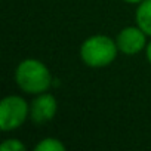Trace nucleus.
Here are the masks:
<instances>
[{
	"label": "nucleus",
	"instance_id": "nucleus-1",
	"mask_svg": "<svg viewBox=\"0 0 151 151\" xmlns=\"http://www.w3.org/2000/svg\"><path fill=\"white\" fill-rule=\"evenodd\" d=\"M15 79L18 86L31 95L46 92L52 85V76L49 68L37 59H24L19 62L15 71Z\"/></svg>",
	"mask_w": 151,
	"mask_h": 151
},
{
	"label": "nucleus",
	"instance_id": "nucleus-2",
	"mask_svg": "<svg viewBox=\"0 0 151 151\" xmlns=\"http://www.w3.org/2000/svg\"><path fill=\"white\" fill-rule=\"evenodd\" d=\"M117 43L102 34L86 39L80 46L82 61L92 68H101L110 65L117 56Z\"/></svg>",
	"mask_w": 151,
	"mask_h": 151
},
{
	"label": "nucleus",
	"instance_id": "nucleus-3",
	"mask_svg": "<svg viewBox=\"0 0 151 151\" xmlns=\"http://www.w3.org/2000/svg\"><path fill=\"white\" fill-rule=\"evenodd\" d=\"M30 116V107L24 98L11 95L0 102V129L11 132L18 129Z\"/></svg>",
	"mask_w": 151,
	"mask_h": 151
},
{
	"label": "nucleus",
	"instance_id": "nucleus-4",
	"mask_svg": "<svg viewBox=\"0 0 151 151\" xmlns=\"http://www.w3.org/2000/svg\"><path fill=\"white\" fill-rule=\"evenodd\" d=\"M145 33L139 27H126L123 28L116 39L117 47L124 55H136L139 53L145 45Z\"/></svg>",
	"mask_w": 151,
	"mask_h": 151
},
{
	"label": "nucleus",
	"instance_id": "nucleus-5",
	"mask_svg": "<svg viewBox=\"0 0 151 151\" xmlns=\"http://www.w3.org/2000/svg\"><path fill=\"white\" fill-rule=\"evenodd\" d=\"M58 110V102L50 93H39V96L30 105V117L34 123H46L50 122Z\"/></svg>",
	"mask_w": 151,
	"mask_h": 151
},
{
	"label": "nucleus",
	"instance_id": "nucleus-6",
	"mask_svg": "<svg viewBox=\"0 0 151 151\" xmlns=\"http://www.w3.org/2000/svg\"><path fill=\"white\" fill-rule=\"evenodd\" d=\"M135 18H136V25L147 36H151V0H142L139 3Z\"/></svg>",
	"mask_w": 151,
	"mask_h": 151
},
{
	"label": "nucleus",
	"instance_id": "nucleus-7",
	"mask_svg": "<svg viewBox=\"0 0 151 151\" xmlns=\"http://www.w3.org/2000/svg\"><path fill=\"white\" fill-rule=\"evenodd\" d=\"M34 150L37 151H65V145L56 138H45L34 147Z\"/></svg>",
	"mask_w": 151,
	"mask_h": 151
},
{
	"label": "nucleus",
	"instance_id": "nucleus-8",
	"mask_svg": "<svg viewBox=\"0 0 151 151\" xmlns=\"http://www.w3.org/2000/svg\"><path fill=\"white\" fill-rule=\"evenodd\" d=\"M2 151H25V145L18 139H6L0 145Z\"/></svg>",
	"mask_w": 151,
	"mask_h": 151
},
{
	"label": "nucleus",
	"instance_id": "nucleus-9",
	"mask_svg": "<svg viewBox=\"0 0 151 151\" xmlns=\"http://www.w3.org/2000/svg\"><path fill=\"white\" fill-rule=\"evenodd\" d=\"M147 59H148V62L151 64V42L147 45Z\"/></svg>",
	"mask_w": 151,
	"mask_h": 151
},
{
	"label": "nucleus",
	"instance_id": "nucleus-10",
	"mask_svg": "<svg viewBox=\"0 0 151 151\" xmlns=\"http://www.w3.org/2000/svg\"><path fill=\"white\" fill-rule=\"evenodd\" d=\"M123 2H126V3H132V5H139L141 2H142V0H123Z\"/></svg>",
	"mask_w": 151,
	"mask_h": 151
}]
</instances>
